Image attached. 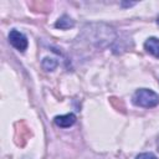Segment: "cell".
Returning <instances> with one entry per match:
<instances>
[{
    "mask_svg": "<svg viewBox=\"0 0 159 159\" xmlns=\"http://www.w3.org/2000/svg\"><path fill=\"white\" fill-rule=\"evenodd\" d=\"M55 124L61 127V128H68L71 125L75 124L76 122V116L73 113H67V114H62V116H57L55 117Z\"/></svg>",
    "mask_w": 159,
    "mask_h": 159,
    "instance_id": "obj_3",
    "label": "cell"
},
{
    "mask_svg": "<svg viewBox=\"0 0 159 159\" xmlns=\"http://www.w3.org/2000/svg\"><path fill=\"white\" fill-rule=\"evenodd\" d=\"M9 42L11 43V46H14L20 52H24L29 45L27 37L19 30H11L9 32Z\"/></svg>",
    "mask_w": 159,
    "mask_h": 159,
    "instance_id": "obj_2",
    "label": "cell"
},
{
    "mask_svg": "<svg viewBox=\"0 0 159 159\" xmlns=\"http://www.w3.org/2000/svg\"><path fill=\"white\" fill-rule=\"evenodd\" d=\"M57 61L52 57H45L42 60V67L46 70V71H53L56 67H57Z\"/></svg>",
    "mask_w": 159,
    "mask_h": 159,
    "instance_id": "obj_6",
    "label": "cell"
},
{
    "mask_svg": "<svg viewBox=\"0 0 159 159\" xmlns=\"http://www.w3.org/2000/svg\"><path fill=\"white\" fill-rule=\"evenodd\" d=\"M73 25H75V21L67 15H63L62 17H60L57 20V22L55 24V26L57 29H62V30H67L70 27H73Z\"/></svg>",
    "mask_w": 159,
    "mask_h": 159,
    "instance_id": "obj_5",
    "label": "cell"
},
{
    "mask_svg": "<svg viewBox=\"0 0 159 159\" xmlns=\"http://www.w3.org/2000/svg\"><path fill=\"white\" fill-rule=\"evenodd\" d=\"M135 159H158L153 153H142L139 155H137Z\"/></svg>",
    "mask_w": 159,
    "mask_h": 159,
    "instance_id": "obj_7",
    "label": "cell"
},
{
    "mask_svg": "<svg viewBox=\"0 0 159 159\" xmlns=\"http://www.w3.org/2000/svg\"><path fill=\"white\" fill-rule=\"evenodd\" d=\"M157 22H158V24H159V16H158V19H157Z\"/></svg>",
    "mask_w": 159,
    "mask_h": 159,
    "instance_id": "obj_8",
    "label": "cell"
},
{
    "mask_svg": "<svg viewBox=\"0 0 159 159\" xmlns=\"http://www.w3.org/2000/svg\"><path fill=\"white\" fill-rule=\"evenodd\" d=\"M132 101L138 107L152 108V107H155L159 104V94L152 89L140 88V89H137L134 92Z\"/></svg>",
    "mask_w": 159,
    "mask_h": 159,
    "instance_id": "obj_1",
    "label": "cell"
},
{
    "mask_svg": "<svg viewBox=\"0 0 159 159\" xmlns=\"http://www.w3.org/2000/svg\"><path fill=\"white\" fill-rule=\"evenodd\" d=\"M144 48L147 50V52H149L150 55H153V56L159 58V39L149 37L144 42Z\"/></svg>",
    "mask_w": 159,
    "mask_h": 159,
    "instance_id": "obj_4",
    "label": "cell"
}]
</instances>
